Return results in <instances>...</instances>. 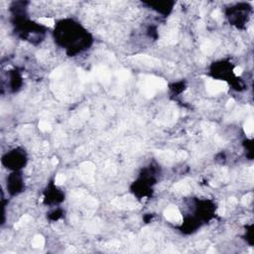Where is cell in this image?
Returning <instances> with one entry per match:
<instances>
[{
  "label": "cell",
  "mask_w": 254,
  "mask_h": 254,
  "mask_svg": "<svg viewBox=\"0 0 254 254\" xmlns=\"http://www.w3.org/2000/svg\"><path fill=\"white\" fill-rule=\"evenodd\" d=\"M166 87H167V83L162 78H158L155 76H146L142 80L141 89L146 97L154 96L157 91H163Z\"/></svg>",
  "instance_id": "6da1fadb"
},
{
  "label": "cell",
  "mask_w": 254,
  "mask_h": 254,
  "mask_svg": "<svg viewBox=\"0 0 254 254\" xmlns=\"http://www.w3.org/2000/svg\"><path fill=\"white\" fill-rule=\"evenodd\" d=\"M207 91L212 94H217L219 92H223L227 91V83L223 81H214V80H207Z\"/></svg>",
  "instance_id": "7a4b0ae2"
},
{
  "label": "cell",
  "mask_w": 254,
  "mask_h": 254,
  "mask_svg": "<svg viewBox=\"0 0 254 254\" xmlns=\"http://www.w3.org/2000/svg\"><path fill=\"white\" fill-rule=\"evenodd\" d=\"M80 175L81 178L86 183H91L94 181V166L91 162H84L81 165L80 168Z\"/></svg>",
  "instance_id": "3957f363"
},
{
  "label": "cell",
  "mask_w": 254,
  "mask_h": 254,
  "mask_svg": "<svg viewBox=\"0 0 254 254\" xmlns=\"http://www.w3.org/2000/svg\"><path fill=\"white\" fill-rule=\"evenodd\" d=\"M164 215H165L166 219H168L169 222L173 223H181L183 222V217L177 207H168L164 212Z\"/></svg>",
  "instance_id": "277c9868"
},
{
  "label": "cell",
  "mask_w": 254,
  "mask_h": 254,
  "mask_svg": "<svg viewBox=\"0 0 254 254\" xmlns=\"http://www.w3.org/2000/svg\"><path fill=\"white\" fill-rule=\"evenodd\" d=\"M135 59L138 60V61H140L141 63H143L144 65H151V67L160 65L159 60H157L155 58H152V57H149V56H136Z\"/></svg>",
  "instance_id": "5b68a950"
},
{
  "label": "cell",
  "mask_w": 254,
  "mask_h": 254,
  "mask_svg": "<svg viewBox=\"0 0 254 254\" xmlns=\"http://www.w3.org/2000/svg\"><path fill=\"white\" fill-rule=\"evenodd\" d=\"M175 192L180 193V194H188L191 191L190 185L186 182H180L177 185L174 186Z\"/></svg>",
  "instance_id": "8992f818"
},
{
  "label": "cell",
  "mask_w": 254,
  "mask_h": 254,
  "mask_svg": "<svg viewBox=\"0 0 254 254\" xmlns=\"http://www.w3.org/2000/svg\"><path fill=\"white\" fill-rule=\"evenodd\" d=\"M96 76L97 78H99L100 81H102L103 83H107V81H109V73L107 70L103 69V68H101V69L97 70L96 71Z\"/></svg>",
  "instance_id": "52a82bcc"
},
{
  "label": "cell",
  "mask_w": 254,
  "mask_h": 254,
  "mask_svg": "<svg viewBox=\"0 0 254 254\" xmlns=\"http://www.w3.org/2000/svg\"><path fill=\"white\" fill-rule=\"evenodd\" d=\"M32 220V217H30L29 214H25V215H23V217H22L20 219L18 220L17 222L15 223V225H14V228L15 229H19L20 227H22V226L23 225H25V224H27V223L28 222H30Z\"/></svg>",
  "instance_id": "ba28073f"
},
{
  "label": "cell",
  "mask_w": 254,
  "mask_h": 254,
  "mask_svg": "<svg viewBox=\"0 0 254 254\" xmlns=\"http://www.w3.org/2000/svg\"><path fill=\"white\" fill-rule=\"evenodd\" d=\"M244 132L246 133V135L248 136H251L253 133V130H254V122H253V119L252 118H249L248 120H246V122L244 123Z\"/></svg>",
  "instance_id": "9c48e42d"
},
{
  "label": "cell",
  "mask_w": 254,
  "mask_h": 254,
  "mask_svg": "<svg viewBox=\"0 0 254 254\" xmlns=\"http://www.w3.org/2000/svg\"><path fill=\"white\" fill-rule=\"evenodd\" d=\"M201 51H203L206 55L212 54V52L214 51V44H212L211 41H207V42H204L203 45H201Z\"/></svg>",
  "instance_id": "30bf717a"
},
{
  "label": "cell",
  "mask_w": 254,
  "mask_h": 254,
  "mask_svg": "<svg viewBox=\"0 0 254 254\" xmlns=\"http://www.w3.org/2000/svg\"><path fill=\"white\" fill-rule=\"evenodd\" d=\"M45 244V239L42 235H36L32 240V246L35 248H41Z\"/></svg>",
  "instance_id": "8fae6325"
},
{
  "label": "cell",
  "mask_w": 254,
  "mask_h": 254,
  "mask_svg": "<svg viewBox=\"0 0 254 254\" xmlns=\"http://www.w3.org/2000/svg\"><path fill=\"white\" fill-rule=\"evenodd\" d=\"M39 22L42 23L43 25L48 26V27H53L55 24V21L53 18H48V17H42L39 19Z\"/></svg>",
  "instance_id": "7c38bea8"
},
{
  "label": "cell",
  "mask_w": 254,
  "mask_h": 254,
  "mask_svg": "<svg viewBox=\"0 0 254 254\" xmlns=\"http://www.w3.org/2000/svg\"><path fill=\"white\" fill-rule=\"evenodd\" d=\"M39 128L41 131L43 132H47V131H51L52 127H51V124L48 123L47 121H41L39 123Z\"/></svg>",
  "instance_id": "4fadbf2b"
},
{
  "label": "cell",
  "mask_w": 254,
  "mask_h": 254,
  "mask_svg": "<svg viewBox=\"0 0 254 254\" xmlns=\"http://www.w3.org/2000/svg\"><path fill=\"white\" fill-rule=\"evenodd\" d=\"M252 198H253L252 193L247 194V195L244 196L243 199H242V204H244V206H248V204L252 201Z\"/></svg>",
  "instance_id": "5bb4252c"
},
{
  "label": "cell",
  "mask_w": 254,
  "mask_h": 254,
  "mask_svg": "<svg viewBox=\"0 0 254 254\" xmlns=\"http://www.w3.org/2000/svg\"><path fill=\"white\" fill-rule=\"evenodd\" d=\"M55 182H56V185H63L65 182V176L63 174H59L58 176L56 177Z\"/></svg>",
  "instance_id": "9a60e30c"
},
{
  "label": "cell",
  "mask_w": 254,
  "mask_h": 254,
  "mask_svg": "<svg viewBox=\"0 0 254 254\" xmlns=\"http://www.w3.org/2000/svg\"><path fill=\"white\" fill-rule=\"evenodd\" d=\"M204 129L206 130V132L211 133V132H212V131H214V126H212V124L207 123V124H206V127H204Z\"/></svg>",
  "instance_id": "2e32d148"
},
{
  "label": "cell",
  "mask_w": 254,
  "mask_h": 254,
  "mask_svg": "<svg viewBox=\"0 0 254 254\" xmlns=\"http://www.w3.org/2000/svg\"><path fill=\"white\" fill-rule=\"evenodd\" d=\"M242 68L241 67H236V68H234V70H233V73L235 76H240L242 73Z\"/></svg>",
  "instance_id": "e0dca14e"
},
{
  "label": "cell",
  "mask_w": 254,
  "mask_h": 254,
  "mask_svg": "<svg viewBox=\"0 0 254 254\" xmlns=\"http://www.w3.org/2000/svg\"><path fill=\"white\" fill-rule=\"evenodd\" d=\"M61 75H62L61 70L58 69V70L55 71V72H54L53 73H52V78H59V76H61Z\"/></svg>",
  "instance_id": "ac0fdd59"
},
{
  "label": "cell",
  "mask_w": 254,
  "mask_h": 254,
  "mask_svg": "<svg viewBox=\"0 0 254 254\" xmlns=\"http://www.w3.org/2000/svg\"><path fill=\"white\" fill-rule=\"evenodd\" d=\"M220 11L219 10H214V12H212V17H214V19H219L220 18Z\"/></svg>",
  "instance_id": "d6986e66"
},
{
  "label": "cell",
  "mask_w": 254,
  "mask_h": 254,
  "mask_svg": "<svg viewBox=\"0 0 254 254\" xmlns=\"http://www.w3.org/2000/svg\"><path fill=\"white\" fill-rule=\"evenodd\" d=\"M225 214V207H219L217 209V214L219 215H224Z\"/></svg>",
  "instance_id": "ffe728a7"
},
{
  "label": "cell",
  "mask_w": 254,
  "mask_h": 254,
  "mask_svg": "<svg viewBox=\"0 0 254 254\" xmlns=\"http://www.w3.org/2000/svg\"><path fill=\"white\" fill-rule=\"evenodd\" d=\"M178 156L180 159H186V158L188 157V154H187V152H185V151H180Z\"/></svg>",
  "instance_id": "44dd1931"
},
{
  "label": "cell",
  "mask_w": 254,
  "mask_h": 254,
  "mask_svg": "<svg viewBox=\"0 0 254 254\" xmlns=\"http://www.w3.org/2000/svg\"><path fill=\"white\" fill-rule=\"evenodd\" d=\"M228 204L230 206H233V204H237V200L235 198H229L228 199Z\"/></svg>",
  "instance_id": "7402d4cb"
},
{
  "label": "cell",
  "mask_w": 254,
  "mask_h": 254,
  "mask_svg": "<svg viewBox=\"0 0 254 254\" xmlns=\"http://www.w3.org/2000/svg\"><path fill=\"white\" fill-rule=\"evenodd\" d=\"M233 104H234V100L232 99V98H230V99H229L228 101H227V103H226V107L230 108Z\"/></svg>",
  "instance_id": "603a6c76"
},
{
  "label": "cell",
  "mask_w": 254,
  "mask_h": 254,
  "mask_svg": "<svg viewBox=\"0 0 254 254\" xmlns=\"http://www.w3.org/2000/svg\"><path fill=\"white\" fill-rule=\"evenodd\" d=\"M58 163H59V161H58L57 158H53V159H52V165H53V166L58 165Z\"/></svg>",
  "instance_id": "cb8c5ba5"
},
{
  "label": "cell",
  "mask_w": 254,
  "mask_h": 254,
  "mask_svg": "<svg viewBox=\"0 0 254 254\" xmlns=\"http://www.w3.org/2000/svg\"><path fill=\"white\" fill-rule=\"evenodd\" d=\"M73 251H76V249H73V248H72V247H71L70 249L68 250V252H73Z\"/></svg>",
  "instance_id": "d4e9b609"
}]
</instances>
